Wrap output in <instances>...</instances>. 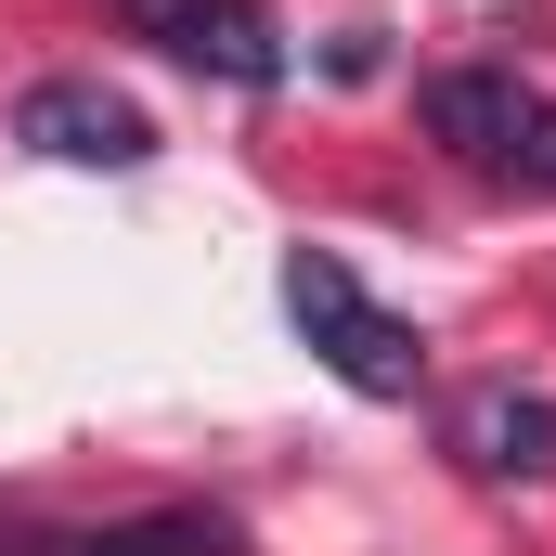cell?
Masks as SVG:
<instances>
[{
  "label": "cell",
  "instance_id": "obj_6",
  "mask_svg": "<svg viewBox=\"0 0 556 556\" xmlns=\"http://www.w3.org/2000/svg\"><path fill=\"white\" fill-rule=\"evenodd\" d=\"M65 556H233V531L194 518V505H155V518H117V531H91V544H65Z\"/></svg>",
  "mask_w": 556,
  "mask_h": 556
},
{
  "label": "cell",
  "instance_id": "obj_2",
  "mask_svg": "<svg viewBox=\"0 0 556 556\" xmlns=\"http://www.w3.org/2000/svg\"><path fill=\"white\" fill-rule=\"evenodd\" d=\"M13 142H39L65 168H142L155 155V117H142L130 91H104V78H39L13 104Z\"/></svg>",
  "mask_w": 556,
  "mask_h": 556
},
{
  "label": "cell",
  "instance_id": "obj_7",
  "mask_svg": "<svg viewBox=\"0 0 556 556\" xmlns=\"http://www.w3.org/2000/svg\"><path fill=\"white\" fill-rule=\"evenodd\" d=\"M505 181H518V194H556V117L544 104H531V130L505 142Z\"/></svg>",
  "mask_w": 556,
  "mask_h": 556
},
{
  "label": "cell",
  "instance_id": "obj_1",
  "mask_svg": "<svg viewBox=\"0 0 556 556\" xmlns=\"http://www.w3.org/2000/svg\"><path fill=\"white\" fill-rule=\"evenodd\" d=\"M285 324L324 350V376L337 389H363V402H415L427 389V337L402 324V311H376L363 298V273L350 260H324V247H298L285 260Z\"/></svg>",
  "mask_w": 556,
  "mask_h": 556
},
{
  "label": "cell",
  "instance_id": "obj_4",
  "mask_svg": "<svg viewBox=\"0 0 556 556\" xmlns=\"http://www.w3.org/2000/svg\"><path fill=\"white\" fill-rule=\"evenodd\" d=\"M453 453H466L479 479H544V466H556V402L492 376V389H466V402H453Z\"/></svg>",
  "mask_w": 556,
  "mask_h": 556
},
{
  "label": "cell",
  "instance_id": "obj_3",
  "mask_svg": "<svg viewBox=\"0 0 556 556\" xmlns=\"http://www.w3.org/2000/svg\"><path fill=\"white\" fill-rule=\"evenodd\" d=\"M130 13H142V39H155V52H181V65L233 78V91H273V78H285L273 26H260L247 0H130Z\"/></svg>",
  "mask_w": 556,
  "mask_h": 556
},
{
  "label": "cell",
  "instance_id": "obj_8",
  "mask_svg": "<svg viewBox=\"0 0 556 556\" xmlns=\"http://www.w3.org/2000/svg\"><path fill=\"white\" fill-rule=\"evenodd\" d=\"M0 556H65V531H26V518H0Z\"/></svg>",
  "mask_w": 556,
  "mask_h": 556
},
{
  "label": "cell",
  "instance_id": "obj_5",
  "mask_svg": "<svg viewBox=\"0 0 556 556\" xmlns=\"http://www.w3.org/2000/svg\"><path fill=\"white\" fill-rule=\"evenodd\" d=\"M427 130L453 142L466 168H505V142L531 130V91H518L505 65H440V78H427Z\"/></svg>",
  "mask_w": 556,
  "mask_h": 556
}]
</instances>
